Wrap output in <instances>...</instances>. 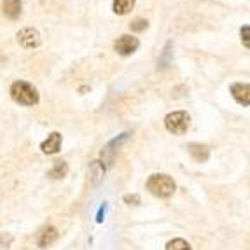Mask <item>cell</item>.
<instances>
[{
	"label": "cell",
	"mask_w": 250,
	"mask_h": 250,
	"mask_svg": "<svg viewBox=\"0 0 250 250\" xmlns=\"http://www.w3.org/2000/svg\"><path fill=\"white\" fill-rule=\"evenodd\" d=\"M56 240H58V231H56V228L47 226V228H44V229L39 233L37 243L41 247H49V245H53Z\"/></svg>",
	"instance_id": "obj_8"
},
{
	"label": "cell",
	"mask_w": 250,
	"mask_h": 250,
	"mask_svg": "<svg viewBox=\"0 0 250 250\" xmlns=\"http://www.w3.org/2000/svg\"><path fill=\"white\" fill-rule=\"evenodd\" d=\"M231 95L233 98L238 102V104L242 105H249L250 104V88L249 84H243V83H236L231 86Z\"/></svg>",
	"instance_id": "obj_6"
},
{
	"label": "cell",
	"mask_w": 250,
	"mask_h": 250,
	"mask_svg": "<svg viewBox=\"0 0 250 250\" xmlns=\"http://www.w3.org/2000/svg\"><path fill=\"white\" fill-rule=\"evenodd\" d=\"M2 9H4V14L9 20H16L21 14V0H4Z\"/></svg>",
	"instance_id": "obj_9"
},
{
	"label": "cell",
	"mask_w": 250,
	"mask_h": 250,
	"mask_svg": "<svg viewBox=\"0 0 250 250\" xmlns=\"http://www.w3.org/2000/svg\"><path fill=\"white\" fill-rule=\"evenodd\" d=\"M140 46V42H138L137 37H131V35H121V37L117 39L116 44H114V49L117 51L119 54L126 56V54H131L138 49Z\"/></svg>",
	"instance_id": "obj_5"
},
{
	"label": "cell",
	"mask_w": 250,
	"mask_h": 250,
	"mask_svg": "<svg viewBox=\"0 0 250 250\" xmlns=\"http://www.w3.org/2000/svg\"><path fill=\"white\" fill-rule=\"evenodd\" d=\"M135 5V0H114V13L128 14Z\"/></svg>",
	"instance_id": "obj_11"
},
{
	"label": "cell",
	"mask_w": 250,
	"mask_h": 250,
	"mask_svg": "<svg viewBox=\"0 0 250 250\" xmlns=\"http://www.w3.org/2000/svg\"><path fill=\"white\" fill-rule=\"evenodd\" d=\"M188 149L196 161H205V159L208 158V147L207 146H201V144H189Z\"/></svg>",
	"instance_id": "obj_10"
},
{
	"label": "cell",
	"mask_w": 250,
	"mask_h": 250,
	"mask_svg": "<svg viewBox=\"0 0 250 250\" xmlns=\"http://www.w3.org/2000/svg\"><path fill=\"white\" fill-rule=\"evenodd\" d=\"M165 126H167L170 133L184 135L189 129V126H191V117L184 110H177V112H171L165 117Z\"/></svg>",
	"instance_id": "obj_3"
},
{
	"label": "cell",
	"mask_w": 250,
	"mask_h": 250,
	"mask_svg": "<svg viewBox=\"0 0 250 250\" xmlns=\"http://www.w3.org/2000/svg\"><path fill=\"white\" fill-rule=\"evenodd\" d=\"M242 41H243V44H245V47L250 46V26L249 25H245L242 28Z\"/></svg>",
	"instance_id": "obj_15"
},
{
	"label": "cell",
	"mask_w": 250,
	"mask_h": 250,
	"mask_svg": "<svg viewBox=\"0 0 250 250\" xmlns=\"http://www.w3.org/2000/svg\"><path fill=\"white\" fill-rule=\"evenodd\" d=\"M147 189H149L154 196L159 198H168L173 194L175 191V182L170 175H165V173H156L147 180Z\"/></svg>",
	"instance_id": "obj_2"
},
{
	"label": "cell",
	"mask_w": 250,
	"mask_h": 250,
	"mask_svg": "<svg viewBox=\"0 0 250 250\" xmlns=\"http://www.w3.org/2000/svg\"><path fill=\"white\" fill-rule=\"evenodd\" d=\"M18 42L25 49H34L41 44V34L35 28H23L18 32Z\"/></svg>",
	"instance_id": "obj_4"
},
{
	"label": "cell",
	"mask_w": 250,
	"mask_h": 250,
	"mask_svg": "<svg viewBox=\"0 0 250 250\" xmlns=\"http://www.w3.org/2000/svg\"><path fill=\"white\" fill-rule=\"evenodd\" d=\"M167 250H191V245L186 240H182V238H175V240L168 242Z\"/></svg>",
	"instance_id": "obj_13"
},
{
	"label": "cell",
	"mask_w": 250,
	"mask_h": 250,
	"mask_svg": "<svg viewBox=\"0 0 250 250\" xmlns=\"http://www.w3.org/2000/svg\"><path fill=\"white\" fill-rule=\"evenodd\" d=\"M147 25H149V23H147L146 20H140V18H138V20H135L133 23H131V30H133V32H142V30L147 28Z\"/></svg>",
	"instance_id": "obj_14"
},
{
	"label": "cell",
	"mask_w": 250,
	"mask_h": 250,
	"mask_svg": "<svg viewBox=\"0 0 250 250\" xmlns=\"http://www.w3.org/2000/svg\"><path fill=\"white\" fill-rule=\"evenodd\" d=\"M11 96L13 100L18 102L21 105H35L39 102V93L37 89L32 86L30 83H25V81H16L11 86Z\"/></svg>",
	"instance_id": "obj_1"
},
{
	"label": "cell",
	"mask_w": 250,
	"mask_h": 250,
	"mask_svg": "<svg viewBox=\"0 0 250 250\" xmlns=\"http://www.w3.org/2000/svg\"><path fill=\"white\" fill-rule=\"evenodd\" d=\"M67 171H68V168H67V165H65V163L56 161V163H54L53 170L49 171V177H51V179H62V177L67 175Z\"/></svg>",
	"instance_id": "obj_12"
},
{
	"label": "cell",
	"mask_w": 250,
	"mask_h": 250,
	"mask_svg": "<svg viewBox=\"0 0 250 250\" xmlns=\"http://www.w3.org/2000/svg\"><path fill=\"white\" fill-rule=\"evenodd\" d=\"M125 201L126 203H131V201H133V203H140V198L138 196H125Z\"/></svg>",
	"instance_id": "obj_16"
},
{
	"label": "cell",
	"mask_w": 250,
	"mask_h": 250,
	"mask_svg": "<svg viewBox=\"0 0 250 250\" xmlns=\"http://www.w3.org/2000/svg\"><path fill=\"white\" fill-rule=\"evenodd\" d=\"M60 147H62V135L58 131H53V133L47 137V140H44L41 146L42 152H46V154H54V152H58Z\"/></svg>",
	"instance_id": "obj_7"
}]
</instances>
